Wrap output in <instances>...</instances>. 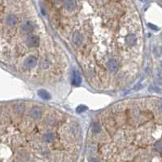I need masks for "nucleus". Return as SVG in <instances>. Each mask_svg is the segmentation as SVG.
I'll use <instances>...</instances> for the list:
<instances>
[{"label":"nucleus","mask_w":162,"mask_h":162,"mask_svg":"<svg viewBox=\"0 0 162 162\" xmlns=\"http://www.w3.org/2000/svg\"><path fill=\"white\" fill-rule=\"evenodd\" d=\"M120 66V63L117 60H114V59H112L109 60L107 62V67H108V70L112 73H116L118 70V68Z\"/></svg>","instance_id":"1"},{"label":"nucleus","mask_w":162,"mask_h":162,"mask_svg":"<svg viewBox=\"0 0 162 162\" xmlns=\"http://www.w3.org/2000/svg\"><path fill=\"white\" fill-rule=\"evenodd\" d=\"M26 43L29 47H38L39 44V38L36 35H31L26 39Z\"/></svg>","instance_id":"2"},{"label":"nucleus","mask_w":162,"mask_h":162,"mask_svg":"<svg viewBox=\"0 0 162 162\" xmlns=\"http://www.w3.org/2000/svg\"><path fill=\"white\" fill-rule=\"evenodd\" d=\"M37 58L34 56H29V58H27L25 61L24 62V66L26 69H31V68L34 67L37 64Z\"/></svg>","instance_id":"3"},{"label":"nucleus","mask_w":162,"mask_h":162,"mask_svg":"<svg viewBox=\"0 0 162 162\" xmlns=\"http://www.w3.org/2000/svg\"><path fill=\"white\" fill-rule=\"evenodd\" d=\"M64 7L68 12H73L77 7V1L76 0H65Z\"/></svg>","instance_id":"4"},{"label":"nucleus","mask_w":162,"mask_h":162,"mask_svg":"<svg viewBox=\"0 0 162 162\" xmlns=\"http://www.w3.org/2000/svg\"><path fill=\"white\" fill-rule=\"evenodd\" d=\"M18 22V17L14 14H10L7 16L6 23L8 26H14Z\"/></svg>","instance_id":"5"},{"label":"nucleus","mask_w":162,"mask_h":162,"mask_svg":"<svg viewBox=\"0 0 162 162\" xmlns=\"http://www.w3.org/2000/svg\"><path fill=\"white\" fill-rule=\"evenodd\" d=\"M21 31L25 33V34H29V33H31L33 31V29H34V26H33L32 22H30V21H26V22H25L21 25Z\"/></svg>","instance_id":"6"},{"label":"nucleus","mask_w":162,"mask_h":162,"mask_svg":"<svg viewBox=\"0 0 162 162\" xmlns=\"http://www.w3.org/2000/svg\"><path fill=\"white\" fill-rule=\"evenodd\" d=\"M73 44L75 46H80L82 42V36L79 32H75L73 34V38H72Z\"/></svg>","instance_id":"7"},{"label":"nucleus","mask_w":162,"mask_h":162,"mask_svg":"<svg viewBox=\"0 0 162 162\" xmlns=\"http://www.w3.org/2000/svg\"><path fill=\"white\" fill-rule=\"evenodd\" d=\"M30 116L33 118H35V119H38V118H40L42 116V110L38 107H34L29 112Z\"/></svg>","instance_id":"8"},{"label":"nucleus","mask_w":162,"mask_h":162,"mask_svg":"<svg viewBox=\"0 0 162 162\" xmlns=\"http://www.w3.org/2000/svg\"><path fill=\"white\" fill-rule=\"evenodd\" d=\"M136 42H137V37H136V35L133 34L127 35V37H126V42L128 46L135 45Z\"/></svg>","instance_id":"9"},{"label":"nucleus","mask_w":162,"mask_h":162,"mask_svg":"<svg viewBox=\"0 0 162 162\" xmlns=\"http://www.w3.org/2000/svg\"><path fill=\"white\" fill-rule=\"evenodd\" d=\"M82 82V78L78 73V72L74 71L73 74V81H72V83H73V86H79Z\"/></svg>","instance_id":"10"},{"label":"nucleus","mask_w":162,"mask_h":162,"mask_svg":"<svg viewBox=\"0 0 162 162\" xmlns=\"http://www.w3.org/2000/svg\"><path fill=\"white\" fill-rule=\"evenodd\" d=\"M38 95L40 96V98L42 99L49 100L51 99V95H50L47 91H45V90H39L38 91Z\"/></svg>","instance_id":"11"},{"label":"nucleus","mask_w":162,"mask_h":162,"mask_svg":"<svg viewBox=\"0 0 162 162\" xmlns=\"http://www.w3.org/2000/svg\"><path fill=\"white\" fill-rule=\"evenodd\" d=\"M55 138H56V135H55L53 132H47L45 134L43 140H44L46 143H51V142H53Z\"/></svg>","instance_id":"12"},{"label":"nucleus","mask_w":162,"mask_h":162,"mask_svg":"<svg viewBox=\"0 0 162 162\" xmlns=\"http://www.w3.org/2000/svg\"><path fill=\"white\" fill-rule=\"evenodd\" d=\"M86 110H87V107L84 106V105H80V106H78L76 109L77 113H83V112H85Z\"/></svg>","instance_id":"13"},{"label":"nucleus","mask_w":162,"mask_h":162,"mask_svg":"<svg viewBox=\"0 0 162 162\" xmlns=\"http://www.w3.org/2000/svg\"><path fill=\"white\" fill-rule=\"evenodd\" d=\"M155 148H156V150L157 151H161L162 150V142H157L155 144Z\"/></svg>","instance_id":"14"},{"label":"nucleus","mask_w":162,"mask_h":162,"mask_svg":"<svg viewBox=\"0 0 162 162\" xmlns=\"http://www.w3.org/2000/svg\"><path fill=\"white\" fill-rule=\"evenodd\" d=\"M101 130V127H100L99 125L98 124H95L93 126V131H95V132H99V131H100Z\"/></svg>","instance_id":"15"},{"label":"nucleus","mask_w":162,"mask_h":162,"mask_svg":"<svg viewBox=\"0 0 162 162\" xmlns=\"http://www.w3.org/2000/svg\"><path fill=\"white\" fill-rule=\"evenodd\" d=\"M148 26H150L151 29H154V30H158V28H157L156 25H152V24H148Z\"/></svg>","instance_id":"16"},{"label":"nucleus","mask_w":162,"mask_h":162,"mask_svg":"<svg viewBox=\"0 0 162 162\" xmlns=\"http://www.w3.org/2000/svg\"><path fill=\"white\" fill-rule=\"evenodd\" d=\"M157 107H158V109L160 112H161L162 113V101H160L158 103V104H157Z\"/></svg>","instance_id":"17"},{"label":"nucleus","mask_w":162,"mask_h":162,"mask_svg":"<svg viewBox=\"0 0 162 162\" xmlns=\"http://www.w3.org/2000/svg\"><path fill=\"white\" fill-rule=\"evenodd\" d=\"M140 88H142V86H141V85H138V86H135V87H134V89H135V90H139Z\"/></svg>","instance_id":"18"},{"label":"nucleus","mask_w":162,"mask_h":162,"mask_svg":"<svg viewBox=\"0 0 162 162\" xmlns=\"http://www.w3.org/2000/svg\"><path fill=\"white\" fill-rule=\"evenodd\" d=\"M142 2H143V3H146V2H148V0H141Z\"/></svg>","instance_id":"19"},{"label":"nucleus","mask_w":162,"mask_h":162,"mask_svg":"<svg viewBox=\"0 0 162 162\" xmlns=\"http://www.w3.org/2000/svg\"><path fill=\"white\" fill-rule=\"evenodd\" d=\"M161 51H162V50H161Z\"/></svg>","instance_id":"20"}]
</instances>
